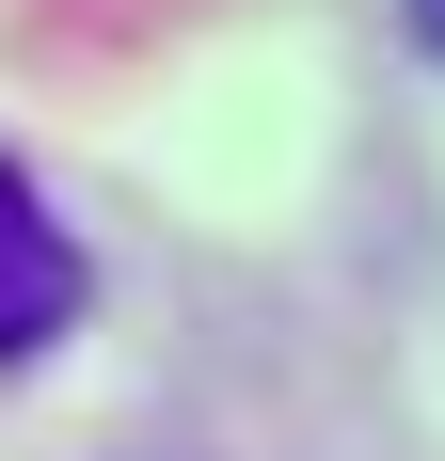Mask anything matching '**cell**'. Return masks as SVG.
Instances as JSON below:
<instances>
[{"mask_svg": "<svg viewBox=\"0 0 445 461\" xmlns=\"http://www.w3.org/2000/svg\"><path fill=\"white\" fill-rule=\"evenodd\" d=\"M398 16H413V48H445V0H398Z\"/></svg>", "mask_w": 445, "mask_h": 461, "instance_id": "7a4b0ae2", "label": "cell"}, {"mask_svg": "<svg viewBox=\"0 0 445 461\" xmlns=\"http://www.w3.org/2000/svg\"><path fill=\"white\" fill-rule=\"evenodd\" d=\"M80 303H95V271H80V239L48 223V191L0 159V366H32V350H64L80 334Z\"/></svg>", "mask_w": 445, "mask_h": 461, "instance_id": "6da1fadb", "label": "cell"}]
</instances>
